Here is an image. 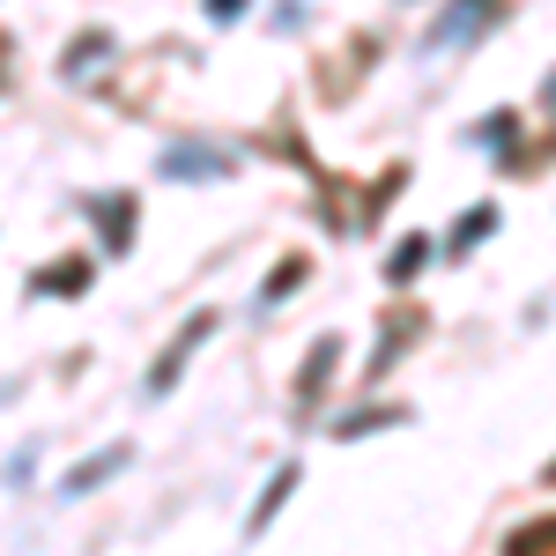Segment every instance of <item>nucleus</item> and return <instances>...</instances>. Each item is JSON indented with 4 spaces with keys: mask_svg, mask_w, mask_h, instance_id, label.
<instances>
[{
    "mask_svg": "<svg viewBox=\"0 0 556 556\" xmlns=\"http://www.w3.org/2000/svg\"><path fill=\"white\" fill-rule=\"evenodd\" d=\"M119 468H127V453H104V460H89V468H75L67 482H60V490H67V497H75V490H97L104 475H119Z\"/></svg>",
    "mask_w": 556,
    "mask_h": 556,
    "instance_id": "1",
    "label": "nucleus"
}]
</instances>
